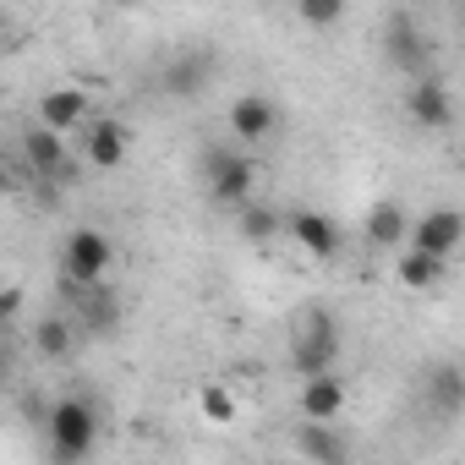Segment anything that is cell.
Masks as SVG:
<instances>
[{
    "label": "cell",
    "mask_w": 465,
    "mask_h": 465,
    "mask_svg": "<svg viewBox=\"0 0 465 465\" xmlns=\"http://www.w3.org/2000/svg\"><path fill=\"white\" fill-rule=\"evenodd\" d=\"M45 443H50L55 465H88L94 449H99V411H94V400H83V394L55 400L50 416H45Z\"/></svg>",
    "instance_id": "obj_1"
},
{
    "label": "cell",
    "mask_w": 465,
    "mask_h": 465,
    "mask_svg": "<svg viewBox=\"0 0 465 465\" xmlns=\"http://www.w3.org/2000/svg\"><path fill=\"white\" fill-rule=\"evenodd\" d=\"M340 345H345V340H340L334 312H329L323 302H307V312H302V323H296V334H291V372H296L302 383L334 372Z\"/></svg>",
    "instance_id": "obj_2"
},
{
    "label": "cell",
    "mask_w": 465,
    "mask_h": 465,
    "mask_svg": "<svg viewBox=\"0 0 465 465\" xmlns=\"http://www.w3.org/2000/svg\"><path fill=\"white\" fill-rule=\"evenodd\" d=\"M203 186H208L213 208H247L252 186H258V153H247V148H208Z\"/></svg>",
    "instance_id": "obj_3"
},
{
    "label": "cell",
    "mask_w": 465,
    "mask_h": 465,
    "mask_svg": "<svg viewBox=\"0 0 465 465\" xmlns=\"http://www.w3.org/2000/svg\"><path fill=\"white\" fill-rule=\"evenodd\" d=\"M383 66L411 77V83L432 77V39L421 34L416 12H389L383 17Z\"/></svg>",
    "instance_id": "obj_4"
},
{
    "label": "cell",
    "mask_w": 465,
    "mask_h": 465,
    "mask_svg": "<svg viewBox=\"0 0 465 465\" xmlns=\"http://www.w3.org/2000/svg\"><path fill=\"white\" fill-rule=\"evenodd\" d=\"M110 263H115V242L104 236L99 224H77L72 236L61 242V280L66 285H104V274H110Z\"/></svg>",
    "instance_id": "obj_5"
},
{
    "label": "cell",
    "mask_w": 465,
    "mask_h": 465,
    "mask_svg": "<svg viewBox=\"0 0 465 465\" xmlns=\"http://www.w3.org/2000/svg\"><path fill=\"white\" fill-rule=\"evenodd\" d=\"M213 77H219V55H213L208 45H186V50H175V55L164 61L159 88H164L170 99H203V94L213 88Z\"/></svg>",
    "instance_id": "obj_6"
},
{
    "label": "cell",
    "mask_w": 465,
    "mask_h": 465,
    "mask_svg": "<svg viewBox=\"0 0 465 465\" xmlns=\"http://www.w3.org/2000/svg\"><path fill=\"white\" fill-rule=\"evenodd\" d=\"M23 164H28V175H39V186H66V181H77L72 170V153H66V137L61 132H50V126H34V132H23Z\"/></svg>",
    "instance_id": "obj_7"
},
{
    "label": "cell",
    "mask_w": 465,
    "mask_h": 465,
    "mask_svg": "<svg viewBox=\"0 0 465 465\" xmlns=\"http://www.w3.org/2000/svg\"><path fill=\"white\" fill-rule=\"evenodd\" d=\"M66 312H72V323H77V334H88V340H104V334H115L121 329V296L110 291V285H66Z\"/></svg>",
    "instance_id": "obj_8"
},
{
    "label": "cell",
    "mask_w": 465,
    "mask_h": 465,
    "mask_svg": "<svg viewBox=\"0 0 465 465\" xmlns=\"http://www.w3.org/2000/svg\"><path fill=\"white\" fill-rule=\"evenodd\" d=\"M421 405H427V416L454 421L465 411V367L460 361H432L421 372Z\"/></svg>",
    "instance_id": "obj_9"
},
{
    "label": "cell",
    "mask_w": 465,
    "mask_h": 465,
    "mask_svg": "<svg viewBox=\"0 0 465 465\" xmlns=\"http://www.w3.org/2000/svg\"><path fill=\"white\" fill-rule=\"evenodd\" d=\"M230 132H236V143L252 153V148H263L274 132H280V104L269 99V94H242L236 104H230Z\"/></svg>",
    "instance_id": "obj_10"
},
{
    "label": "cell",
    "mask_w": 465,
    "mask_h": 465,
    "mask_svg": "<svg viewBox=\"0 0 465 465\" xmlns=\"http://www.w3.org/2000/svg\"><path fill=\"white\" fill-rule=\"evenodd\" d=\"M465 242V213L460 208H427L416 224H411V247L416 252H427V258H443L449 263V252Z\"/></svg>",
    "instance_id": "obj_11"
},
{
    "label": "cell",
    "mask_w": 465,
    "mask_h": 465,
    "mask_svg": "<svg viewBox=\"0 0 465 465\" xmlns=\"http://www.w3.org/2000/svg\"><path fill=\"white\" fill-rule=\"evenodd\" d=\"M126 153H132V126H126V121H115V115H94V121L83 126V164H94V170H115Z\"/></svg>",
    "instance_id": "obj_12"
},
{
    "label": "cell",
    "mask_w": 465,
    "mask_h": 465,
    "mask_svg": "<svg viewBox=\"0 0 465 465\" xmlns=\"http://www.w3.org/2000/svg\"><path fill=\"white\" fill-rule=\"evenodd\" d=\"M405 115L421 126V132H449V121H454V99H449V83L432 72V77H421V83H411L405 88Z\"/></svg>",
    "instance_id": "obj_13"
},
{
    "label": "cell",
    "mask_w": 465,
    "mask_h": 465,
    "mask_svg": "<svg viewBox=\"0 0 465 465\" xmlns=\"http://www.w3.org/2000/svg\"><path fill=\"white\" fill-rule=\"evenodd\" d=\"M296 454H302L307 465H356L351 438H345L334 421H302V427H296Z\"/></svg>",
    "instance_id": "obj_14"
},
{
    "label": "cell",
    "mask_w": 465,
    "mask_h": 465,
    "mask_svg": "<svg viewBox=\"0 0 465 465\" xmlns=\"http://www.w3.org/2000/svg\"><path fill=\"white\" fill-rule=\"evenodd\" d=\"M285 236H291L307 258H334V252H340V224H334L329 213H318V208L285 213Z\"/></svg>",
    "instance_id": "obj_15"
},
{
    "label": "cell",
    "mask_w": 465,
    "mask_h": 465,
    "mask_svg": "<svg viewBox=\"0 0 465 465\" xmlns=\"http://www.w3.org/2000/svg\"><path fill=\"white\" fill-rule=\"evenodd\" d=\"M94 121V104H88V88H45L39 94V126H50V132H77V126H88Z\"/></svg>",
    "instance_id": "obj_16"
},
{
    "label": "cell",
    "mask_w": 465,
    "mask_h": 465,
    "mask_svg": "<svg viewBox=\"0 0 465 465\" xmlns=\"http://www.w3.org/2000/svg\"><path fill=\"white\" fill-rule=\"evenodd\" d=\"M361 236H367V247H378V252H405V242H411V213H405L394 197H383V203L367 208Z\"/></svg>",
    "instance_id": "obj_17"
},
{
    "label": "cell",
    "mask_w": 465,
    "mask_h": 465,
    "mask_svg": "<svg viewBox=\"0 0 465 465\" xmlns=\"http://www.w3.org/2000/svg\"><path fill=\"white\" fill-rule=\"evenodd\" d=\"M345 400H351V389H345V378H340V372L307 378V383H302V394H296L302 421H334V416L345 411Z\"/></svg>",
    "instance_id": "obj_18"
},
{
    "label": "cell",
    "mask_w": 465,
    "mask_h": 465,
    "mask_svg": "<svg viewBox=\"0 0 465 465\" xmlns=\"http://www.w3.org/2000/svg\"><path fill=\"white\" fill-rule=\"evenodd\" d=\"M34 351H39L45 361H66V356L77 351V323H72V312H45V318L34 323Z\"/></svg>",
    "instance_id": "obj_19"
},
{
    "label": "cell",
    "mask_w": 465,
    "mask_h": 465,
    "mask_svg": "<svg viewBox=\"0 0 465 465\" xmlns=\"http://www.w3.org/2000/svg\"><path fill=\"white\" fill-rule=\"evenodd\" d=\"M394 280H400L405 291H432V285L443 280V258H427V252L405 247V252H394Z\"/></svg>",
    "instance_id": "obj_20"
},
{
    "label": "cell",
    "mask_w": 465,
    "mask_h": 465,
    "mask_svg": "<svg viewBox=\"0 0 465 465\" xmlns=\"http://www.w3.org/2000/svg\"><path fill=\"white\" fill-rule=\"evenodd\" d=\"M280 230H285V213H280V208H269V203H247V208H242V236H247L252 247H269Z\"/></svg>",
    "instance_id": "obj_21"
},
{
    "label": "cell",
    "mask_w": 465,
    "mask_h": 465,
    "mask_svg": "<svg viewBox=\"0 0 465 465\" xmlns=\"http://www.w3.org/2000/svg\"><path fill=\"white\" fill-rule=\"evenodd\" d=\"M197 405H203V416L208 421H236V394H230L224 383H203V394H197Z\"/></svg>",
    "instance_id": "obj_22"
},
{
    "label": "cell",
    "mask_w": 465,
    "mask_h": 465,
    "mask_svg": "<svg viewBox=\"0 0 465 465\" xmlns=\"http://www.w3.org/2000/svg\"><path fill=\"white\" fill-rule=\"evenodd\" d=\"M340 17H345L340 0H302L296 6V23H307V28H334Z\"/></svg>",
    "instance_id": "obj_23"
},
{
    "label": "cell",
    "mask_w": 465,
    "mask_h": 465,
    "mask_svg": "<svg viewBox=\"0 0 465 465\" xmlns=\"http://www.w3.org/2000/svg\"><path fill=\"white\" fill-rule=\"evenodd\" d=\"M23 312V285H6L0 291V318H17Z\"/></svg>",
    "instance_id": "obj_24"
}]
</instances>
